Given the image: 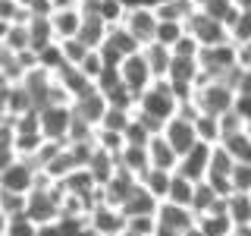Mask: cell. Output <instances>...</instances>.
Segmentation results:
<instances>
[{
    "label": "cell",
    "instance_id": "42",
    "mask_svg": "<svg viewBox=\"0 0 251 236\" xmlns=\"http://www.w3.org/2000/svg\"><path fill=\"white\" fill-rule=\"evenodd\" d=\"M16 161H19L16 148H10V145H0V173H6V170H10Z\"/></svg>",
    "mask_w": 251,
    "mask_h": 236
},
{
    "label": "cell",
    "instance_id": "17",
    "mask_svg": "<svg viewBox=\"0 0 251 236\" xmlns=\"http://www.w3.org/2000/svg\"><path fill=\"white\" fill-rule=\"evenodd\" d=\"M195 10H198V6H195L192 0H157L154 3L157 19H176V22H185V26L195 16Z\"/></svg>",
    "mask_w": 251,
    "mask_h": 236
},
{
    "label": "cell",
    "instance_id": "16",
    "mask_svg": "<svg viewBox=\"0 0 251 236\" xmlns=\"http://www.w3.org/2000/svg\"><path fill=\"white\" fill-rule=\"evenodd\" d=\"M157 202L151 192H148L145 186H141V179H138V186H135V192L129 195V199H126L120 208H123V214L126 217H138V214H157Z\"/></svg>",
    "mask_w": 251,
    "mask_h": 236
},
{
    "label": "cell",
    "instance_id": "22",
    "mask_svg": "<svg viewBox=\"0 0 251 236\" xmlns=\"http://www.w3.org/2000/svg\"><path fill=\"white\" fill-rule=\"evenodd\" d=\"M120 167L132 170L135 177H141L148 167H151V161H148V145H126L120 151Z\"/></svg>",
    "mask_w": 251,
    "mask_h": 236
},
{
    "label": "cell",
    "instance_id": "24",
    "mask_svg": "<svg viewBox=\"0 0 251 236\" xmlns=\"http://www.w3.org/2000/svg\"><path fill=\"white\" fill-rule=\"evenodd\" d=\"M223 199V195H217V189L207 183V179H201V183H195V195H192V211L195 214H207V211H214V205Z\"/></svg>",
    "mask_w": 251,
    "mask_h": 236
},
{
    "label": "cell",
    "instance_id": "10",
    "mask_svg": "<svg viewBox=\"0 0 251 236\" xmlns=\"http://www.w3.org/2000/svg\"><path fill=\"white\" fill-rule=\"evenodd\" d=\"M163 136H167V142L173 148H176V154L182 157V154H188L195 145H198V129H195V120H188V117H182V114H176L173 120H167L163 123Z\"/></svg>",
    "mask_w": 251,
    "mask_h": 236
},
{
    "label": "cell",
    "instance_id": "8",
    "mask_svg": "<svg viewBox=\"0 0 251 236\" xmlns=\"http://www.w3.org/2000/svg\"><path fill=\"white\" fill-rule=\"evenodd\" d=\"M82 22H85V13L78 3H57L50 13V29H53V38L57 41H69V38H78L82 31Z\"/></svg>",
    "mask_w": 251,
    "mask_h": 236
},
{
    "label": "cell",
    "instance_id": "46",
    "mask_svg": "<svg viewBox=\"0 0 251 236\" xmlns=\"http://www.w3.org/2000/svg\"><path fill=\"white\" fill-rule=\"evenodd\" d=\"M3 195H6V189H3V186H0V208H3Z\"/></svg>",
    "mask_w": 251,
    "mask_h": 236
},
{
    "label": "cell",
    "instance_id": "9",
    "mask_svg": "<svg viewBox=\"0 0 251 236\" xmlns=\"http://www.w3.org/2000/svg\"><path fill=\"white\" fill-rule=\"evenodd\" d=\"M73 126V104H47L41 107V132L50 142H66Z\"/></svg>",
    "mask_w": 251,
    "mask_h": 236
},
{
    "label": "cell",
    "instance_id": "18",
    "mask_svg": "<svg viewBox=\"0 0 251 236\" xmlns=\"http://www.w3.org/2000/svg\"><path fill=\"white\" fill-rule=\"evenodd\" d=\"M173 173H176V170H157V167H148L138 179H141V186H145L157 202H163V199H167V192H170Z\"/></svg>",
    "mask_w": 251,
    "mask_h": 236
},
{
    "label": "cell",
    "instance_id": "35",
    "mask_svg": "<svg viewBox=\"0 0 251 236\" xmlns=\"http://www.w3.org/2000/svg\"><path fill=\"white\" fill-rule=\"evenodd\" d=\"M201 10L210 13V16H217L220 22H226V26H229V22L235 19V13H239V6H235V0H204Z\"/></svg>",
    "mask_w": 251,
    "mask_h": 236
},
{
    "label": "cell",
    "instance_id": "7",
    "mask_svg": "<svg viewBox=\"0 0 251 236\" xmlns=\"http://www.w3.org/2000/svg\"><path fill=\"white\" fill-rule=\"evenodd\" d=\"M188 31H192L195 38L201 41V47H210V44H223V41H229V29H226V22H220L217 16H210V13H204L201 6L195 10V16L188 19Z\"/></svg>",
    "mask_w": 251,
    "mask_h": 236
},
{
    "label": "cell",
    "instance_id": "1",
    "mask_svg": "<svg viewBox=\"0 0 251 236\" xmlns=\"http://www.w3.org/2000/svg\"><path fill=\"white\" fill-rule=\"evenodd\" d=\"M176 110H179V98H176V91H173V85L167 79H154V82L138 94L135 114L151 126L154 132H163V123L173 120Z\"/></svg>",
    "mask_w": 251,
    "mask_h": 236
},
{
    "label": "cell",
    "instance_id": "12",
    "mask_svg": "<svg viewBox=\"0 0 251 236\" xmlns=\"http://www.w3.org/2000/svg\"><path fill=\"white\" fill-rule=\"evenodd\" d=\"M88 224L94 227V233H98V236H120V233H126V214H123V208H116V205H110V202L91 208Z\"/></svg>",
    "mask_w": 251,
    "mask_h": 236
},
{
    "label": "cell",
    "instance_id": "29",
    "mask_svg": "<svg viewBox=\"0 0 251 236\" xmlns=\"http://www.w3.org/2000/svg\"><path fill=\"white\" fill-rule=\"evenodd\" d=\"M185 31H188V29H185V22H176V19H160V26H157V38H154V41L173 51V44H176L179 38L185 35Z\"/></svg>",
    "mask_w": 251,
    "mask_h": 236
},
{
    "label": "cell",
    "instance_id": "5",
    "mask_svg": "<svg viewBox=\"0 0 251 236\" xmlns=\"http://www.w3.org/2000/svg\"><path fill=\"white\" fill-rule=\"evenodd\" d=\"M123 26L138 38L141 47H148V44H154V38H157V26H160V19H157V13H154L151 3H135V6H129Z\"/></svg>",
    "mask_w": 251,
    "mask_h": 236
},
{
    "label": "cell",
    "instance_id": "15",
    "mask_svg": "<svg viewBox=\"0 0 251 236\" xmlns=\"http://www.w3.org/2000/svg\"><path fill=\"white\" fill-rule=\"evenodd\" d=\"M148 161H151V167H157V170H176L179 154H176V148L167 142L163 132H154L151 142H148Z\"/></svg>",
    "mask_w": 251,
    "mask_h": 236
},
{
    "label": "cell",
    "instance_id": "48",
    "mask_svg": "<svg viewBox=\"0 0 251 236\" xmlns=\"http://www.w3.org/2000/svg\"><path fill=\"white\" fill-rule=\"evenodd\" d=\"M154 236H157V233H154Z\"/></svg>",
    "mask_w": 251,
    "mask_h": 236
},
{
    "label": "cell",
    "instance_id": "19",
    "mask_svg": "<svg viewBox=\"0 0 251 236\" xmlns=\"http://www.w3.org/2000/svg\"><path fill=\"white\" fill-rule=\"evenodd\" d=\"M198 227L204 236H229L235 230L232 217L226 211H207V214H198Z\"/></svg>",
    "mask_w": 251,
    "mask_h": 236
},
{
    "label": "cell",
    "instance_id": "6",
    "mask_svg": "<svg viewBox=\"0 0 251 236\" xmlns=\"http://www.w3.org/2000/svg\"><path fill=\"white\" fill-rule=\"evenodd\" d=\"M38 179H41V167L35 161H25V157H19L6 173H0V186L16 195H28L38 186Z\"/></svg>",
    "mask_w": 251,
    "mask_h": 236
},
{
    "label": "cell",
    "instance_id": "45",
    "mask_svg": "<svg viewBox=\"0 0 251 236\" xmlns=\"http://www.w3.org/2000/svg\"><path fill=\"white\" fill-rule=\"evenodd\" d=\"M126 3H129V6H135V3H151V6H154L157 0H126Z\"/></svg>",
    "mask_w": 251,
    "mask_h": 236
},
{
    "label": "cell",
    "instance_id": "32",
    "mask_svg": "<svg viewBox=\"0 0 251 236\" xmlns=\"http://www.w3.org/2000/svg\"><path fill=\"white\" fill-rule=\"evenodd\" d=\"M132 117H135V110L107 107V114H104V120H100V126H104V129H113V132H123V136H126V129H129Z\"/></svg>",
    "mask_w": 251,
    "mask_h": 236
},
{
    "label": "cell",
    "instance_id": "40",
    "mask_svg": "<svg viewBox=\"0 0 251 236\" xmlns=\"http://www.w3.org/2000/svg\"><path fill=\"white\" fill-rule=\"evenodd\" d=\"M232 189L235 192H251V164H235L232 167Z\"/></svg>",
    "mask_w": 251,
    "mask_h": 236
},
{
    "label": "cell",
    "instance_id": "11",
    "mask_svg": "<svg viewBox=\"0 0 251 236\" xmlns=\"http://www.w3.org/2000/svg\"><path fill=\"white\" fill-rule=\"evenodd\" d=\"M120 76H123V82L129 85L135 94L145 91L148 85L154 82V69H151V63H148L145 51H138V54H132V57H126V60L120 63Z\"/></svg>",
    "mask_w": 251,
    "mask_h": 236
},
{
    "label": "cell",
    "instance_id": "23",
    "mask_svg": "<svg viewBox=\"0 0 251 236\" xmlns=\"http://www.w3.org/2000/svg\"><path fill=\"white\" fill-rule=\"evenodd\" d=\"M107 31H110V26L100 19V16H85L82 31H78V41H85L88 47H100L107 41Z\"/></svg>",
    "mask_w": 251,
    "mask_h": 236
},
{
    "label": "cell",
    "instance_id": "21",
    "mask_svg": "<svg viewBox=\"0 0 251 236\" xmlns=\"http://www.w3.org/2000/svg\"><path fill=\"white\" fill-rule=\"evenodd\" d=\"M145 51V57L148 63H151V69H154V79H167L170 73V66H173V51L170 47H163V44H148V47H141Z\"/></svg>",
    "mask_w": 251,
    "mask_h": 236
},
{
    "label": "cell",
    "instance_id": "33",
    "mask_svg": "<svg viewBox=\"0 0 251 236\" xmlns=\"http://www.w3.org/2000/svg\"><path fill=\"white\" fill-rule=\"evenodd\" d=\"M3 236H38V220H31L28 211L25 214H13V217H6Z\"/></svg>",
    "mask_w": 251,
    "mask_h": 236
},
{
    "label": "cell",
    "instance_id": "44",
    "mask_svg": "<svg viewBox=\"0 0 251 236\" xmlns=\"http://www.w3.org/2000/svg\"><path fill=\"white\" fill-rule=\"evenodd\" d=\"M235 6H239V10H245V13H251V0H235Z\"/></svg>",
    "mask_w": 251,
    "mask_h": 236
},
{
    "label": "cell",
    "instance_id": "4",
    "mask_svg": "<svg viewBox=\"0 0 251 236\" xmlns=\"http://www.w3.org/2000/svg\"><path fill=\"white\" fill-rule=\"evenodd\" d=\"M195 220H198V214L185 205L176 202L157 205V236H182L188 227H195Z\"/></svg>",
    "mask_w": 251,
    "mask_h": 236
},
{
    "label": "cell",
    "instance_id": "38",
    "mask_svg": "<svg viewBox=\"0 0 251 236\" xmlns=\"http://www.w3.org/2000/svg\"><path fill=\"white\" fill-rule=\"evenodd\" d=\"M198 54H201V41L192 31H185V35L173 44V57H198Z\"/></svg>",
    "mask_w": 251,
    "mask_h": 236
},
{
    "label": "cell",
    "instance_id": "34",
    "mask_svg": "<svg viewBox=\"0 0 251 236\" xmlns=\"http://www.w3.org/2000/svg\"><path fill=\"white\" fill-rule=\"evenodd\" d=\"M226 29H229V41H235V44H248V41H251V13L239 10V13H235V19H232Z\"/></svg>",
    "mask_w": 251,
    "mask_h": 236
},
{
    "label": "cell",
    "instance_id": "30",
    "mask_svg": "<svg viewBox=\"0 0 251 236\" xmlns=\"http://www.w3.org/2000/svg\"><path fill=\"white\" fill-rule=\"evenodd\" d=\"M232 167H235V157L226 151V145H214L207 177H232Z\"/></svg>",
    "mask_w": 251,
    "mask_h": 236
},
{
    "label": "cell",
    "instance_id": "37",
    "mask_svg": "<svg viewBox=\"0 0 251 236\" xmlns=\"http://www.w3.org/2000/svg\"><path fill=\"white\" fill-rule=\"evenodd\" d=\"M60 44H63V54H66L69 66H78V63L88 57V51H94V47H88L85 41H78V38H69V41H60Z\"/></svg>",
    "mask_w": 251,
    "mask_h": 236
},
{
    "label": "cell",
    "instance_id": "27",
    "mask_svg": "<svg viewBox=\"0 0 251 236\" xmlns=\"http://www.w3.org/2000/svg\"><path fill=\"white\" fill-rule=\"evenodd\" d=\"M195 129H198V139L207 142V145H220L223 142V126H220V117H214V114H201L195 120Z\"/></svg>",
    "mask_w": 251,
    "mask_h": 236
},
{
    "label": "cell",
    "instance_id": "43",
    "mask_svg": "<svg viewBox=\"0 0 251 236\" xmlns=\"http://www.w3.org/2000/svg\"><path fill=\"white\" fill-rule=\"evenodd\" d=\"M38 236H66L60 227V220H50V224H38Z\"/></svg>",
    "mask_w": 251,
    "mask_h": 236
},
{
    "label": "cell",
    "instance_id": "26",
    "mask_svg": "<svg viewBox=\"0 0 251 236\" xmlns=\"http://www.w3.org/2000/svg\"><path fill=\"white\" fill-rule=\"evenodd\" d=\"M220 145H226V151L235 157V164H251V132L248 129H242V132H235V136L223 139Z\"/></svg>",
    "mask_w": 251,
    "mask_h": 236
},
{
    "label": "cell",
    "instance_id": "13",
    "mask_svg": "<svg viewBox=\"0 0 251 236\" xmlns=\"http://www.w3.org/2000/svg\"><path fill=\"white\" fill-rule=\"evenodd\" d=\"M210 154H214V145H207V142H198V145H195L188 154L179 157L176 173H182V177L195 179V183H201V179L207 177V170H210Z\"/></svg>",
    "mask_w": 251,
    "mask_h": 236
},
{
    "label": "cell",
    "instance_id": "47",
    "mask_svg": "<svg viewBox=\"0 0 251 236\" xmlns=\"http://www.w3.org/2000/svg\"><path fill=\"white\" fill-rule=\"evenodd\" d=\"M192 3H195V6H201V3H204V0H192Z\"/></svg>",
    "mask_w": 251,
    "mask_h": 236
},
{
    "label": "cell",
    "instance_id": "41",
    "mask_svg": "<svg viewBox=\"0 0 251 236\" xmlns=\"http://www.w3.org/2000/svg\"><path fill=\"white\" fill-rule=\"evenodd\" d=\"M232 110L245 120V129H251V94H235V104Z\"/></svg>",
    "mask_w": 251,
    "mask_h": 236
},
{
    "label": "cell",
    "instance_id": "2",
    "mask_svg": "<svg viewBox=\"0 0 251 236\" xmlns=\"http://www.w3.org/2000/svg\"><path fill=\"white\" fill-rule=\"evenodd\" d=\"M195 104H198L201 114H214V117H223L229 114L232 104H235V88L226 85L223 79H207L204 85L195 88Z\"/></svg>",
    "mask_w": 251,
    "mask_h": 236
},
{
    "label": "cell",
    "instance_id": "36",
    "mask_svg": "<svg viewBox=\"0 0 251 236\" xmlns=\"http://www.w3.org/2000/svg\"><path fill=\"white\" fill-rule=\"evenodd\" d=\"M126 230H129L132 236H154V233H157V214L126 217Z\"/></svg>",
    "mask_w": 251,
    "mask_h": 236
},
{
    "label": "cell",
    "instance_id": "20",
    "mask_svg": "<svg viewBox=\"0 0 251 236\" xmlns=\"http://www.w3.org/2000/svg\"><path fill=\"white\" fill-rule=\"evenodd\" d=\"M66 66H69V63H66V54H63L60 41H50V44H44L41 51H38V69L57 76L60 69H66Z\"/></svg>",
    "mask_w": 251,
    "mask_h": 236
},
{
    "label": "cell",
    "instance_id": "39",
    "mask_svg": "<svg viewBox=\"0 0 251 236\" xmlns=\"http://www.w3.org/2000/svg\"><path fill=\"white\" fill-rule=\"evenodd\" d=\"M104 66H107V63H104V57H100L98 47H94V51H88V57L78 63V69H82V73L88 76V79H94V82H98V76H100V73H104Z\"/></svg>",
    "mask_w": 251,
    "mask_h": 236
},
{
    "label": "cell",
    "instance_id": "28",
    "mask_svg": "<svg viewBox=\"0 0 251 236\" xmlns=\"http://www.w3.org/2000/svg\"><path fill=\"white\" fill-rule=\"evenodd\" d=\"M229 217L235 227H251V192L229 195Z\"/></svg>",
    "mask_w": 251,
    "mask_h": 236
},
{
    "label": "cell",
    "instance_id": "14",
    "mask_svg": "<svg viewBox=\"0 0 251 236\" xmlns=\"http://www.w3.org/2000/svg\"><path fill=\"white\" fill-rule=\"evenodd\" d=\"M107 107H110L107 94L100 91V88H94V91L85 94V98L75 101V104H73V114L82 117V120L91 123V126H100V120H104V114H107Z\"/></svg>",
    "mask_w": 251,
    "mask_h": 236
},
{
    "label": "cell",
    "instance_id": "49",
    "mask_svg": "<svg viewBox=\"0 0 251 236\" xmlns=\"http://www.w3.org/2000/svg\"><path fill=\"white\" fill-rule=\"evenodd\" d=\"M248 132H251V129H248Z\"/></svg>",
    "mask_w": 251,
    "mask_h": 236
},
{
    "label": "cell",
    "instance_id": "31",
    "mask_svg": "<svg viewBox=\"0 0 251 236\" xmlns=\"http://www.w3.org/2000/svg\"><path fill=\"white\" fill-rule=\"evenodd\" d=\"M94 145L120 157V151L126 148V136H123V132H113V129H104V126H98V132H94Z\"/></svg>",
    "mask_w": 251,
    "mask_h": 236
},
{
    "label": "cell",
    "instance_id": "25",
    "mask_svg": "<svg viewBox=\"0 0 251 236\" xmlns=\"http://www.w3.org/2000/svg\"><path fill=\"white\" fill-rule=\"evenodd\" d=\"M192 195H195V179L182 177V173H173V183H170V192L163 202H176V205H185L192 208Z\"/></svg>",
    "mask_w": 251,
    "mask_h": 236
},
{
    "label": "cell",
    "instance_id": "3",
    "mask_svg": "<svg viewBox=\"0 0 251 236\" xmlns=\"http://www.w3.org/2000/svg\"><path fill=\"white\" fill-rule=\"evenodd\" d=\"M198 63H201L204 79H223L226 73H232V69L239 66V44H235V41H223V44L201 47Z\"/></svg>",
    "mask_w": 251,
    "mask_h": 236
}]
</instances>
